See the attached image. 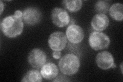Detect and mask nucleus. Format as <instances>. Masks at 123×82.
Masks as SVG:
<instances>
[{"label": "nucleus", "mask_w": 123, "mask_h": 82, "mask_svg": "<svg viewBox=\"0 0 123 82\" xmlns=\"http://www.w3.org/2000/svg\"><path fill=\"white\" fill-rule=\"evenodd\" d=\"M23 19L14 15L3 19L1 23V29L3 34L9 38H14L23 32L24 24Z\"/></svg>", "instance_id": "nucleus-1"}, {"label": "nucleus", "mask_w": 123, "mask_h": 82, "mask_svg": "<svg viewBox=\"0 0 123 82\" xmlns=\"http://www.w3.org/2000/svg\"><path fill=\"white\" fill-rule=\"evenodd\" d=\"M80 66L79 58L73 54H67L61 58L59 67L62 73L67 76L74 75L78 71Z\"/></svg>", "instance_id": "nucleus-2"}, {"label": "nucleus", "mask_w": 123, "mask_h": 82, "mask_svg": "<svg viewBox=\"0 0 123 82\" xmlns=\"http://www.w3.org/2000/svg\"><path fill=\"white\" fill-rule=\"evenodd\" d=\"M110 40L107 34L99 32H92L89 38V44L94 50H99L108 47Z\"/></svg>", "instance_id": "nucleus-3"}, {"label": "nucleus", "mask_w": 123, "mask_h": 82, "mask_svg": "<svg viewBox=\"0 0 123 82\" xmlns=\"http://www.w3.org/2000/svg\"><path fill=\"white\" fill-rule=\"evenodd\" d=\"M67 44V37L64 33L56 32L52 33L48 40L49 46L53 51L62 50L66 47Z\"/></svg>", "instance_id": "nucleus-4"}, {"label": "nucleus", "mask_w": 123, "mask_h": 82, "mask_svg": "<svg viewBox=\"0 0 123 82\" xmlns=\"http://www.w3.org/2000/svg\"><path fill=\"white\" fill-rule=\"evenodd\" d=\"M51 19L53 24L59 27L66 26L70 22L67 11L61 8H55L52 10Z\"/></svg>", "instance_id": "nucleus-5"}, {"label": "nucleus", "mask_w": 123, "mask_h": 82, "mask_svg": "<svg viewBox=\"0 0 123 82\" xmlns=\"http://www.w3.org/2000/svg\"><path fill=\"white\" fill-rule=\"evenodd\" d=\"M46 55L43 50L36 48L31 51L28 57V61L33 68L39 69L45 64Z\"/></svg>", "instance_id": "nucleus-6"}, {"label": "nucleus", "mask_w": 123, "mask_h": 82, "mask_svg": "<svg viewBox=\"0 0 123 82\" xmlns=\"http://www.w3.org/2000/svg\"><path fill=\"white\" fill-rule=\"evenodd\" d=\"M41 19L42 13L37 8L28 7L23 11V19L28 25H35L40 22Z\"/></svg>", "instance_id": "nucleus-7"}, {"label": "nucleus", "mask_w": 123, "mask_h": 82, "mask_svg": "<svg viewBox=\"0 0 123 82\" xmlns=\"http://www.w3.org/2000/svg\"><path fill=\"white\" fill-rule=\"evenodd\" d=\"M66 36L68 41L71 43L79 44L82 41L84 38V31L80 26L72 24L67 28Z\"/></svg>", "instance_id": "nucleus-8"}, {"label": "nucleus", "mask_w": 123, "mask_h": 82, "mask_svg": "<svg viewBox=\"0 0 123 82\" xmlns=\"http://www.w3.org/2000/svg\"><path fill=\"white\" fill-rule=\"evenodd\" d=\"M95 61L98 67L103 70H107L112 68L114 63L112 54L106 51L98 53L96 57Z\"/></svg>", "instance_id": "nucleus-9"}, {"label": "nucleus", "mask_w": 123, "mask_h": 82, "mask_svg": "<svg viewBox=\"0 0 123 82\" xmlns=\"http://www.w3.org/2000/svg\"><path fill=\"white\" fill-rule=\"evenodd\" d=\"M109 19L105 14L98 13L95 15L91 21V26L98 32L105 30L108 26Z\"/></svg>", "instance_id": "nucleus-10"}, {"label": "nucleus", "mask_w": 123, "mask_h": 82, "mask_svg": "<svg viewBox=\"0 0 123 82\" xmlns=\"http://www.w3.org/2000/svg\"><path fill=\"white\" fill-rule=\"evenodd\" d=\"M59 73L57 66L52 63L45 64L41 68V73L44 79L46 80H52L55 78Z\"/></svg>", "instance_id": "nucleus-11"}, {"label": "nucleus", "mask_w": 123, "mask_h": 82, "mask_svg": "<svg viewBox=\"0 0 123 82\" xmlns=\"http://www.w3.org/2000/svg\"><path fill=\"white\" fill-rule=\"evenodd\" d=\"M123 4L116 3L111 6L109 10V14L113 19L117 21H122L123 19Z\"/></svg>", "instance_id": "nucleus-12"}, {"label": "nucleus", "mask_w": 123, "mask_h": 82, "mask_svg": "<svg viewBox=\"0 0 123 82\" xmlns=\"http://www.w3.org/2000/svg\"><path fill=\"white\" fill-rule=\"evenodd\" d=\"M63 6L71 13L78 11L82 7V1L80 0H65L62 2Z\"/></svg>", "instance_id": "nucleus-13"}, {"label": "nucleus", "mask_w": 123, "mask_h": 82, "mask_svg": "<svg viewBox=\"0 0 123 82\" xmlns=\"http://www.w3.org/2000/svg\"><path fill=\"white\" fill-rule=\"evenodd\" d=\"M22 82H42V76L37 70H31L27 72Z\"/></svg>", "instance_id": "nucleus-14"}, {"label": "nucleus", "mask_w": 123, "mask_h": 82, "mask_svg": "<svg viewBox=\"0 0 123 82\" xmlns=\"http://www.w3.org/2000/svg\"><path fill=\"white\" fill-rule=\"evenodd\" d=\"M94 8L97 13L105 14L109 10L110 2L107 1H98L95 3Z\"/></svg>", "instance_id": "nucleus-15"}, {"label": "nucleus", "mask_w": 123, "mask_h": 82, "mask_svg": "<svg viewBox=\"0 0 123 82\" xmlns=\"http://www.w3.org/2000/svg\"><path fill=\"white\" fill-rule=\"evenodd\" d=\"M14 15H15V17L19 18V19H23V13H22V11L21 10H17L15 11Z\"/></svg>", "instance_id": "nucleus-16"}, {"label": "nucleus", "mask_w": 123, "mask_h": 82, "mask_svg": "<svg viewBox=\"0 0 123 82\" xmlns=\"http://www.w3.org/2000/svg\"><path fill=\"white\" fill-rule=\"evenodd\" d=\"M52 56L53 58H55V59H59L61 57V53L59 51H55L53 52Z\"/></svg>", "instance_id": "nucleus-17"}, {"label": "nucleus", "mask_w": 123, "mask_h": 82, "mask_svg": "<svg viewBox=\"0 0 123 82\" xmlns=\"http://www.w3.org/2000/svg\"><path fill=\"white\" fill-rule=\"evenodd\" d=\"M4 9V5H3V3L2 1H1V14H2V12H3V10Z\"/></svg>", "instance_id": "nucleus-18"}, {"label": "nucleus", "mask_w": 123, "mask_h": 82, "mask_svg": "<svg viewBox=\"0 0 123 82\" xmlns=\"http://www.w3.org/2000/svg\"><path fill=\"white\" fill-rule=\"evenodd\" d=\"M115 67H116V65H115V64L114 63V64H113V65H112V68H114Z\"/></svg>", "instance_id": "nucleus-19"}, {"label": "nucleus", "mask_w": 123, "mask_h": 82, "mask_svg": "<svg viewBox=\"0 0 123 82\" xmlns=\"http://www.w3.org/2000/svg\"><path fill=\"white\" fill-rule=\"evenodd\" d=\"M121 69H122V72H123V69H122V64H121Z\"/></svg>", "instance_id": "nucleus-20"}]
</instances>
